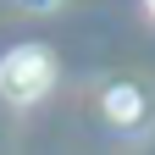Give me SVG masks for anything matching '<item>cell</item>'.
<instances>
[{
  "mask_svg": "<svg viewBox=\"0 0 155 155\" xmlns=\"http://www.w3.org/2000/svg\"><path fill=\"white\" fill-rule=\"evenodd\" d=\"M150 11H155V0H150Z\"/></svg>",
  "mask_w": 155,
  "mask_h": 155,
  "instance_id": "obj_3",
  "label": "cell"
},
{
  "mask_svg": "<svg viewBox=\"0 0 155 155\" xmlns=\"http://www.w3.org/2000/svg\"><path fill=\"white\" fill-rule=\"evenodd\" d=\"M50 83H55V61H50V50H39V45H22V50H11L6 61H0V94H6L11 105L45 100Z\"/></svg>",
  "mask_w": 155,
  "mask_h": 155,
  "instance_id": "obj_1",
  "label": "cell"
},
{
  "mask_svg": "<svg viewBox=\"0 0 155 155\" xmlns=\"http://www.w3.org/2000/svg\"><path fill=\"white\" fill-rule=\"evenodd\" d=\"M105 111H111V116H139V94H133V89H111Z\"/></svg>",
  "mask_w": 155,
  "mask_h": 155,
  "instance_id": "obj_2",
  "label": "cell"
}]
</instances>
